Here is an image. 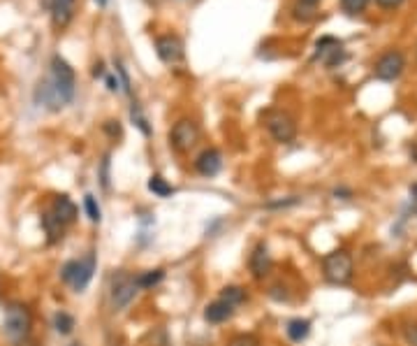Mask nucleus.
Returning a JSON list of instances; mask_svg holds the SVG:
<instances>
[{
    "mask_svg": "<svg viewBox=\"0 0 417 346\" xmlns=\"http://www.w3.org/2000/svg\"><path fill=\"white\" fill-rule=\"evenodd\" d=\"M267 130L276 142L290 144L297 137V124L290 114L281 112V109H269L267 112Z\"/></svg>",
    "mask_w": 417,
    "mask_h": 346,
    "instance_id": "20e7f679",
    "label": "nucleus"
},
{
    "mask_svg": "<svg viewBox=\"0 0 417 346\" xmlns=\"http://www.w3.org/2000/svg\"><path fill=\"white\" fill-rule=\"evenodd\" d=\"M149 191L156 193V196H160V198H167L174 193V186H169L160 174H153V177L149 179Z\"/></svg>",
    "mask_w": 417,
    "mask_h": 346,
    "instance_id": "6ab92c4d",
    "label": "nucleus"
},
{
    "mask_svg": "<svg viewBox=\"0 0 417 346\" xmlns=\"http://www.w3.org/2000/svg\"><path fill=\"white\" fill-rule=\"evenodd\" d=\"M75 275H77V260H67L63 265V270H60V279H63L65 284H72Z\"/></svg>",
    "mask_w": 417,
    "mask_h": 346,
    "instance_id": "393cba45",
    "label": "nucleus"
},
{
    "mask_svg": "<svg viewBox=\"0 0 417 346\" xmlns=\"http://www.w3.org/2000/svg\"><path fill=\"white\" fill-rule=\"evenodd\" d=\"M410 196H413V200H415V203H417V184H413V186H410Z\"/></svg>",
    "mask_w": 417,
    "mask_h": 346,
    "instance_id": "f704fd0d",
    "label": "nucleus"
},
{
    "mask_svg": "<svg viewBox=\"0 0 417 346\" xmlns=\"http://www.w3.org/2000/svg\"><path fill=\"white\" fill-rule=\"evenodd\" d=\"M230 346H260V339L255 335H239L230 342Z\"/></svg>",
    "mask_w": 417,
    "mask_h": 346,
    "instance_id": "a878e982",
    "label": "nucleus"
},
{
    "mask_svg": "<svg viewBox=\"0 0 417 346\" xmlns=\"http://www.w3.org/2000/svg\"><path fill=\"white\" fill-rule=\"evenodd\" d=\"M77 0H51V21L56 28H65L75 16Z\"/></svg>",
    "mask_w": 417,
    "mask_h": 346,
    "instance_id": "ddd939ff",
    "label": "nucleus"
},
{
    "mask_svg": "<svg viewBox=\"0 0 417 346\" xmlns=\"http://www.w3.org/2000/svg\"><path fill=\"white\" fill-rule=\"evenodd\" d=\"M30 325H33V319H30V312H28L26 305L14 302V305H10L8 309H5L3 332L12 344L26 342L28 335H30Z\"/></svg>",
    "mask_w": 417,
    "mask_h": 346,
    "instance_id": "f03ea898",
    "label": "nucleus"
},
{
    "mask_svg": "<svg viewBox=\"0 0 417 346\" xmlns=\"http://www.w3.org/2000/svg\"><path fill=\"white\" fill-rule=\"evenodd\" d=\"M70 346H82V344H79V342H75V344H70Z\"/></svg>",
    "mask_w": 417,
    "mask_h": 346,
    "instance_id": "e433bc0d",
    "label": "nucleus"
},
{
    "mask_svg": "<svg viewBox=\"0 0 417 346\" xmlns=\"http://www.w3.org/2000/svg\"><path fill=\"white\" fill-rule=\"evenodd\" d=\"M369 3L371 0H341V8L348 16H357L366 10V5Z\"/></svg>",
    "mask_w": 417,
    "mask_h": 346,
    "instance_id": "4be33fe9",
    "label": "nucleus"
},
{
    "mask_svg": "<svg viewBox=\"0 0 417 346\" xmlns=\"http://www.w3.org/2000/svg\"><path fill=\"white\" fill-rule=\"evenodd\" d=\"M102 75H104L102 63H97V65H95V70H93V77H102Z\"/></svg>",
    "mask_w": 417,
    "mask_h": 346,
    "instance_id": "72a5a7b5",
    "label": "nucleus"
},
{
    "mask_svg": "<svg viewBox=\"0 0 417 346\" xmlns=\"http://www.w3.org/2000/svg\"><path fill=\"white\" fill-rule=\"evenodd\" d=\"M403 70H406V56L398 49L385 51L383 56L376 60V65H373V75H376L380 82H394L403 75Z\"/></svg>",
    "mask_w": 417,
    "mask_h": 346,
    "instance_id": "39448f33",
    "label": "nucleus"
},
{
    "mask_svg": "<svg viewBox=\"0 0 417 346\" xmlns=\"http://www.w3.org/2000/svg\"><path fill=\"white\" fill-rule=\"evenodd\" d=\"M93 272H95V253L88 251L84 260H77V275L72 279L70 286L75 288L77 293H82V290L91 284V279H93Z\"/></svg>",
    "mask_w": 417,
    "mask_h": 346,
    "instance_id": "9b49d317",
    "label": "nucleus"
},
{
    "mask_svg": "<svg viewBox=\"0 0 417 346\" xmlns=\"http://www.w3.org/2000/svg\"><path fill=\"white\" fill-rule=\"evenodd\" d=\"M198 139H200V128L193 119L176 121L169 130V144L179 151V154H186V151L193 149L195 144H198Z\"/></svg>",
    "mask_w": 417,
    "mask_h": 346,
    "instance_id": "423d86ee",
    "label": "nucleus"
},
{
    "mask_svg": "<svg viewBox=\"0 0 417 346\" xmlns=\"http://www.w3.org/2000/svg\"><path fill=\"white\" fill-rule=\"evenodd\" d=\"M315 56L322 60L327 68H336L346 60V51H343V45L336 38H320L318 40V51Z\"/></svg>",
    "mask_w": 417,
    "mask_h": 346,
    "instance_id": "1a4fd4ad",
    "label": "nucleus"
},
{
    "mask_svg": "<svg viewBox=\"0 0 417 346\" xmlns=\"http://www.w3.org/2000/svg\"><path fill=\"white\" fill-rule=\"evenodd\" d=\"M165 279V272L163 270H149V272H142V275H137V286L149 290L153 286H158Z\"/></svg>",
    "mask_w": 417,
    "mask_h": 346,
    "instance_id": "a211bd4d",
    "label": "nucleus"
},
{
    "mask_svg": "<svg viewBox=\"0 0 417 346\" xmlns=\"http://www.w3.org/2000/svg\"><path fill=\"white\" fill-rule=\"evenodd\" d=\"M156 54L158 58L163 60V63H179V60H183V40L179 38V35H163V38L156 40Z\"/></svg>",
    "mask_w": 417,
    "mask_h": 346,
    "instance_id": "6e6552de",
    "label": "nucleus"
},
{
    "mask_svg": "<svg viewBox=\"0 0 417 346\" xmlns=\"http://www.w3.org/2000/svg\"><path fill=\"white\" fill-rule=\"evenodd\" d=\"M220 168H223V156H220L218 149L202 151L198 156V161H195V170H198L202 177H216L220 172Z\"/></svg>",
    "mask_w": 417,
    "mask_h": 346,
    "instance_id": "9d476101",
    "label": "nucleus"
},
{
    "mask_svg": "<svg viewBox=\"0 0 417 346\" xmlns=\"http://www.w3.org/2000/svg\"><path fill=\"white\" fill-rule=\"evenodd\" d=\"M116 72H119L121 75V82H123V91L126 93H130V80H128V72H126V68L121 63H116Z\"/></svg>",
    "mask_w": 417,
    "mask_h": 346,
    "instance_id": "cd10ccee",
    "label": "nucleus"
},
{
    "mask_svg": "<svg viewBox=\"0 0 417 346\" xmlns=\"http://www.w3.org/2000/svg\"><path fill=\"white\" fill-rule=\"evenodd\" d=\"M285 332H287V337H290L292 342H304V339L311 335V321L309 319H292V321H287Z\"/></svg>",
    "mask_w": 417,
    "mask_h": 346,
    "instance_id": "dca6fc26",
    "label": "nucleus"
},
{
    "mask_svg": "<svg viewBox=\"0 0 417 346\" xmlns=\"http://www.w3.org/2000/svg\"><path fill=\"white\" fill-rule=\"evenodd\" d=\"M322 270L324 277H327L329 284H336V286H343L353 279V258L348 251H332L322 258Z\"/></svg>",
    "mask_w": 417,
    "mask_h": 346,
    "instance_id": "7ed1b4c3",
    "label": "nucleus"
},
{
    "mask_svg": "<svg viewBox=\"0 0 417 346\" xmlns=\"http://www.w3.org/2000/svg\"><path fill=\"white\" fill-rule=\"evenodd\" d=\"M97 5H107V0H95Z\"/></svg>",
    "mask_w": 417,
    "mask_h": 346,
    "instance_id": "c9c22d12",
    "label": "nucleus"
},
{
    "mask_svg": "<svg viewBox=\"0 0 417 346\" xmlns=\"http://www.w3.org/2000/svg\"><path fill=\"white\" fill-rule=\"evenodd\" d=\"M232 316H235V307L223 300L211 302V305L204 309V319L208 323H225V321H230Z\"/></svg>",
    "mask_w": 417,
    "mask_h": 346,
    "instance_id": "2eb2a0df",
    "label": "nucleus"
},
{
    "mask_svg": "<svg viewBox=\"0 0 417 346\" xmlns=\"http://www.w3.org/2000/svg\"><path fill=\"white\" fill-rule=\"evenodd\" d=\"M42 226H45V230H47L49 242H56L58 235H60V230H63V226H60L58 218L53 216V214H45V216H42Z\"/></svg>",
    "mask_w": 417,
    "mask_h": 346,
    "instance_id": "aec40b11",
    "label": "nucleus"
},
{
    "mask_svg": "<svg viewBox=\"0 0 417 346\" xmlns=\"http://www.w3.org/2000/svg\"><path fill=\"white\" fill-rule=\"evenodd\" d=\"M248 267L253 272L255 279H265L272 270V256H269V249L267 244H257L250 253V260H248Z\"/></svg>",
    "mask_w": 417,
    "mask_h": 346,
    "instance_id": "f8f14e48",
    "label": "nucleus"
},
{
    "mask_svg": "<svg viewBox=\"0 0 417 346\" xmlns=\"http://www.w3.org/2000/svg\"><path fill=\"white\" fill-rule=\"evenodd\" d=\"M72 98H75V70L70 68L65 58H60L56 54L51 58L49 80H42L35 89V102L45 105L51 112H58L67 102H72Z\"/></svg>",
    "mask_w": 417,
    "mask_h": 346,
    "instance_id": "f257e3e1",
    "label": "nucleus"
},
{
    "mask_svg": "<svg viewBox=\"0 0 417 346\" xmlns=\"http://www.w3.org/2000/svg\"><path fill=\"white\" fill-rule=\"evenodd\" d=\"M220 300L228 302V305H232V307H237L246 300V290H243L241 286H225L223 290H220Z\"/></svg>",
    "mask_w": 417,
    "mask_h": 346,
    "instance_id": "f3484780",
    "label": "nucleus"
},
{
    "mask_svg": "<svg viewBox=\"0 0 417 346\" xmlns=\"http://www.w3.org/2000/svg\"><path fill=\"white\" fill-rule=\"evenodd\" d=\"M84 209H86V214H88V218H91V221H93V223H100V218H102L100 205L95 203V198L91 196V193H88V196L84 198Z\"/></svg>",
    "mask_w": 417,
    "mask_h": 346,
    "instance_id": "5701e85b",
    "label": "nucleus"
},
{
    "mask_svg": "<svg viewBox=\"0 0 417 346\" xmlns=\"http://www.w3.org/2000/svg\"><path fill=\"white\" fill-rule=\"evenodd\" d=\"M104 130H107L112 137H121V126H119V121H107V124H104Z\"/></svg>",
    "mask_w": 417,
    "mask_h": 346,
    "instance_id": "c85d7f7f",
    "label": "nucleus"
},
{
    "mask_svg": "<svg viewBox=\"0 0 417 346\" xmlns=\"http://www.w3.org/2000/svg\"><path fill=\"white\" fill-rule=\"evenodd\" d=\"M383 10H396L398 5H403V0H376Z\"/></svg>",
    "mask_w": 417,
    "mask_h": 346,
    "instance_id": "7c9ffc66",
    "label": "nucleus"
},
{
    "mask_svg": "<svg viewBox=\"0 0 417 346\" xmlns=\"http://www.w3.org/2000/svg\"><path fill=\"white\" fill-rule=\"evenodd\" d=\"M53 325H56V330L60 332V335H70V332L75 330V319L65 312H58L56 319H53Z\"/></svg>",
    "mask_w": 417,
    "mask_h": 346,
    "instance_id": "412c9836",
    "label": "nucleus"
},
{
    "mask_svg": "<svg viewBox=\"0 0 417 346\" xmlns=\"http://www.w3.org/2000/svg\"><path fill=\"white\" fill-rule=\"evenodd\" d=\"M299 198H290V200H278V203H269L267 207L269 209H276V207H290V205H297Z\"/></svg>",
    "mask_w": 417,
    "mask_h": 346,
    "instance_id": "c756f323",
    "label": "nucleus"
},
{
    "mask_svg": "<svg viewBox=\"0 0 417 346\" xmlns=\"http://www.w3.org/2000/svg\"><path fill=\"white\" fill-rule=\"evenodd\" d=\"M137 277L128 275V272H116L112 279V305L114 309H126L137 295Z\"/></svg>",
    "mask_w": 417,
    "mask_h": 346,
    "instance_id": "0eeeda50",
    "label": "nucleus"
},
{
    "mask_svg": "<svg viewBox=\"0 0 417 346\" xmlns=\"http://www.w3.org/2000/svg\"><path fill=\"white\" fill-rule=\"evenodd\" d=\"M403 337H406L408 346H417V323H408L403 327Z\"/></svg>",
    "mask_w": 417,
    "mask_h": 346,
    "instance_id": "bb28decb",
    "label": "nucleus"
},
{
    "mask_svg": "<svg viewBox=\"0 0 417 346\" xmlns=\"http://www.w3.org/2000/svg\"><path fill=\"white\" fill-rule=\"evenodd\" d=\"M318 3H320V0H297V8H304V10H313V12H315V10H318Z\"/></svg>",
    "mask_w": 417,
    "mask_h": 346,
    "instance_id": "2f4dec72",
    "label": "nucleus"
},
{
    "mask_svg": "<svg viewBox=\"0 0 417 346\" xmlns=\"http://www.w3.org/2000/svg\"><path fill=\"white\" fill-rule=\"evenodd\" d=\"M119 86H121L119 80H114V77H107V89L109 91H119Z\"/></svg>",
    "mask_w": 417,
    "mask_h": 346,
    "instance_id": "473e14b6",
    "label": "nucleus"
},
{
    "mask_svg": "<svg viewBox=\"0 0 417 346\" xmlns=\"http://www.w3.org/2000/svg\"><path fill=\"white\" fill-rule=\"evenodd\" d=\"M130 117L134 121V126H137L139 130L144 132V135H151V128H149V121H146V117L142 114V109H139L137 102H132V109H130Z\"/></svg>",
    "mask_w": 417,
    "mask_h": 346,
    "instance_id": "b1692460",
    "label": "nucleus"
},
{
    "mask_svg": "<svg viewBox=\"0 0 417 346\" xmlns=\"http://www.w3.org/2000/svg\"><path fill=\"white\" fill-rule=\"evenodd\" d=\"M77 214H79V209H77V205L72 203L70 198H67V196H58L56 198V203H53V216L58 218L60 226L72 223L77 218Z\"/></svg>",
    "mask_w": 417,
    "mask_h": 346,
    "instance_id": "4468645a",
    "label": "nucleus"
}]
</instances>
